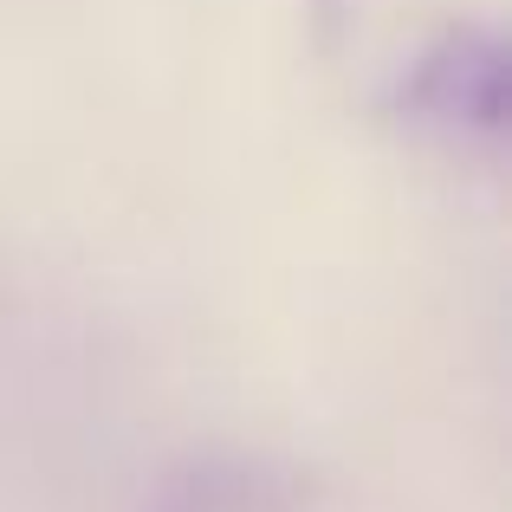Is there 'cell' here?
Here are the masks:
<instances>
[{
	"instance_id": "obj_1",
	"label": "cell",
	"mask_w": 512,
	"mask_h": 512,
	"mask_svg": "<svg viewBox=\"0 0 512 512\" xmlns=\"http://www.w3.org/2000/svg\"><path fill=\"white\" fill-rule=\"evenodd\" d=\"M396 111L448 137H493L506 117V46L493 26H448L396 78Z\"/></svg>"
},
{
	"instance_id": "obj_2",
	"label": "cell",
	"mask_w": 512,
	"mask_h": 512,
	"mask_svg": "<svg viewBox=\"0 0 512 512\" xmlns=\"http://www.w3.org/2000/svg\"><path fill=\"white\" fill-rule=\"evenodd\" d=\"M299 480L253 454H201L188 467H169L150 512H292Z\"/></svg>"
}]
</instances>
